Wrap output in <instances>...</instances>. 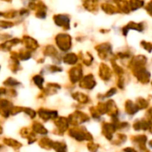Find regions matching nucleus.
I'll return each instance as SVG.
<instances>
[{"label": "nucleus", "instance_id": "2", "mask_svg": "<svg viewBox=\"0 0 152 152\" xmlns=\"http://www.w3.org/2000/svg\"><path fill=\"white\" fill-rule=\"evenodd\" d=\"M90 77L91 76H88L85 78V80L81 83V85H82L81 86H84V87L88 88V89H91L92 87H94V86L95 85V82L94 80V77H91V79H89Z\"/></svg>", "mask_w": 152, "mask_h": 152}, {"label": "nucleus", "instance_id": "7", "mask_svg": "<svg viewBox=\"0 0 152 152\" xmlns=\"http://www.w3.org/2000/svg\"><path fill=\"white\" fill-rule=\"evenodd\" d=\"M34 79H35V83H36V84H37L38 86H40V85L43 83V81H44V80H43V78H42V77H40L39 76L35 77H34Z\"/></svg>", "mask_w": 152, "mask_h": 152}, {"label": "nucleus", "instance_id": "5", "mask_svg": "<svg viewBox=\"0 0 152 152\" xmlns=\"http://www.w3.org/2000/svg\"><path fill=\"white\" fill-rule=\"evenodd\" d=\"M67 63H69V64H73L77 61V57L75 54H68L66 57H65V60H64Z\"/></svg>", "mask_w": 152, "mask_h": 152}, {"label": "nucleus", "instance_id": "6", "mask_svg": "<svg viewBox=\"0 0 152 152\" xmlns=\"http://www.w3.org/2000/svg\"><path fill=\"white\" fill-rule=\"evenodd\" d=\"M34 127H35V129H36V131H37V132H39V133H41V134H45L46 133V130L41 126V125H39L38 123H36V125H34Z\"/></svg>", "mask_w": 152, "mask_h": 152}, {"label": "nucleus", "instance_id": "1", "mask_svg": "<svg viewBox=\"0 0 152 152\" xmlns=\"http://www.w3.org/2000/svg\"><path fill=\"white\" fill-rule=\"evenodd\" d=\"M56 42L62 50H67L70 46V37L67 35H59L56 37Z\"/></svg>", "mask_w": 152, "mask_h": 152}, {"label": "nucleus", "instance_id": "3", "mask_svg": "<svg viewBox=\"0 0 152 152\" xmlns=\"http://www.w3.org/2000/svg\"><path fill=\"white\" fill-rule=\"evenodd\" d=\"M101 76L104 79L109 78L110 76V71L109 68H107V66H105L103 64L102 65V68H101Z\"/></svg>", "mask_w": 152, "mask_h": 152}, {"label": "nucleus", "instance_id": "4", "mask_svg": "<svg viewBox=\"0 0 152 152\" xmlns=\"http://www.w3.org/2000/svg\"><path fill=\"white\" fill-rule=\"evenodd\" d=\"M55 21L58 25L69 24V19L64 16H55Z\"/></svg>", "mask_w": 152, "mask_h": 152}]
</instances>
